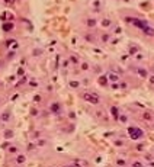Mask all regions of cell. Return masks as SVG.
I'll return each instance as SVG.
<instances>
[{
    "label": "cell",
    "mask_w": 154,
    "mask_h": 167,
    "mask_svg": "<svg viewBox=\"0 0 154 167\" xmlns=\"http://www.w3.org/2000/svg\"><path fill=\"white\" fill-rule=\"evenodd\" d=\"M84 99H86V100H89V102H92V103H95V105H96V103L99 102L98 98H93V96H90V95H89V96L86 95V96H84Z\"/></svg>",
    "instance_id": "7a4b0ae2"
},
{
    "label": "cell",
    "mask_w": 154,
    "mask_h": 167,
    "mask_svg": "<svg viewBox=\"0 0 154 167\" xmlns=\"http://www.w3.org/2000/svg\"><path fill=\"white\" fill-rule=\"evenodd\" d=\"M128 132H129V135H131V138L132 139H138L142 137V131L138 129V128H135V126H131V128H128Z\"/></svg>",
    "instance_id": "6da1fadb"
}]
</instances>
